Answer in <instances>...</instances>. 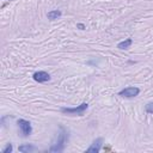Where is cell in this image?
Masks as SVG:
<instances>
[{
  "label": "cell",
  "instance_id": "1",
  "mask_svg": "<svg viewBox=\"0 0 153 153\" xmlns=\"http://www.w3.org/2000/svg\"><path fill=\"white\" fill-rule=\"evenodd\" d=\"M68 140V133L63 127H60V133L57 134L56 140L54 141V143L51 145V147L49 148V152H62L65 149V145Z\"/></svg>",
  "mask_w": 153,
  "mask_h": 153
},
{
  "label": "cell",
  "instance_id": "2",
  "mask_svg": "<svg viewBox=\"0 0 153 153\" xmlns=\"http://www.w3.org/2000/svg\"><path fill=\"white\" fill-rule=\"evenodd\" d=\"M87 108H88V104L87 103H82V104H80V105H78L75 108H62L61 112L67 114V115H72V116H75V115L82 116Z\"/></svg>",
  "mask_w": 153,
  "mask_h": 153
},
{
  "label": "cell",
  "instance_id": "3",
  "mask_svg": "<svg viewBox=\"0 0 153 153\" xmlns=\"http://www.w3.org/2000/svg\"><path fill=\"white\" fill-rule=\"evenodd\" d=\"M139 93H140V88H139V87L129 86V87H126V88L121 90V91L118 92V96L126 97V98H133V97H136Z\"/></svg>",
  "mask_w": 153,
  "mask_h": 153
},
{
  "label": "cell",
  "instance_id": "4",
  "mask_svg": "<svg viewBox=\"0 0 153 153\" xmlns=\"http://www.w3.org/2000/svg\"><path fill=\"white\" fill-rule=\"evenodd\" d=\"M17 123H18V126H19V128H20V131H22V134H23L24 136H29V135L32 133V127H31V123H30L29 121L20 118V120H18Z\"/></svg>",
  "mask_w": 153,
  "mask_h": 153
},
{
  "label": "cell",
  "instance_id": "5",
  "mask_svg": "<svg viewBox=\"0 0 153 153\" xmlns=\"http://www.w3.org/2000/svg\"><path fill=\"white\" fill-rule=\"evenodd\" d=\"M33 80L37 81V82H45V81H49L50 80V75L49 73L44 72V71H38V72H35L33 75H32Z\"/></svg>",
  "mask_w": 153,
  "mask_h": 153
},
{
  "label": "cell",
  "instance_id": "6",
  "mask_svg": "<svg viewBox=\"0 0 153 153\" xmlns=\"http://www.w3.org/2000/svg\"><path fill=\"white\" fill-rule=\"evenodd\" d=\"M102 145H103V139L98 137L92 142V145L86 149V152L87 153H98L100 151V148H102Z\"/></svg>",
  "mask_w": 153,
  "mask_h": 153
},
{
  "label": "cell",
  "instance_id": "7",
  "mask_svg": "<svg viewBox=\"0 0 153 153\" xmlns=\"http://www.w3.org/2000/svg\"><path fill=\"white\" fill-rule=\"evenodd\" d=\"M19 152H22V153H31V152H35V151H37V147H35L33 145H29V143H26V145H22V146H19Z\"/></svg>",
  "mask_w": 153,
  "mask_h": 153
},
{
  "label": "cell",
  "instance_id": "8",
  "mask_svg": "<svg viewBox=\"0 0 153 153\" xmlns=\"http://www.w3.org/2000/svg\"><path fill=\"white\" fill-rule=\"evenodd\" d=\"M61 14H62V13H61L60 10H53V11H50V12L47 13V17H48L49 20H55V19L60 18Z\"/></svg>",
  "mask_w": 153,
  "mask_h": 153
},
{
  "label": "cell",
  "instance_id": "9",
  "mask_svg": "<svg viewBox=\"0 0 153 153\" xmlns=\"http://www.w3.org/2000/svg\"><path fill=\"white\" fill-rule=\"evenodd\" d=\"M131 43H133V39H131V38H127V39L120 42V43L117 44V48H118V49H128V48L131 45Z\"/></svg>",
  "mask_w": 153,
  "mask_h": 153
},
{
  "label": "cell",
  "instance_id": "10",
  "mask_svg": "<svg viewBox=\"0 0 153 153\" xmlns=\"http://www.w3.org/2000/svg\"><path fill=\"white\" fill-rule=\"evenodd\" d=\"M12 149H13L12 143H7V145H6V147L2 149V153H11V152H12Z\"/></svg>",
  "mask_w": 153,
  "mask_h": 153
},
{
  "label": "cell",
  "instance_id": "11",
  "mask_svg": "<svg viewBox=\"0 0 153 153\" xmlns=\"http://www.w3.org/2000/svg\"><path fill=\"white\" fill-rule=\"evenodd\" d=\"M146 111L148 114H153V103H147L146 104Z\"/></svg>",
  "mask_w": 153,
  "mask_h": 153
},
{
  "label": "cell",
  "instance_id": "12",
  "mask_svg": "<svg viewBox=\"0 0 153 153\" xmlns=\"http://www.w3.org/2000/svg\"><path fill=\"white\" fill-rule=\"evenodd\" d=\"M76 26H78L80 30H84V29H85V25H84V24H76Z\"/></svg>",
  "mask_w": 153,
  "mask_h": 153
}]
</instances>
